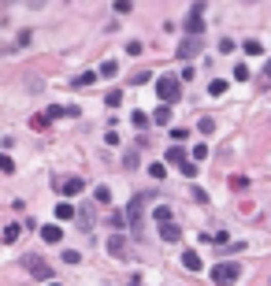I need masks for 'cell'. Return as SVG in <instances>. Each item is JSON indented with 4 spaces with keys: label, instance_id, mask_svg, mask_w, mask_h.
<instances>
[{
    "label": "cell",
    "instance_id": "22",
    "mask_svg": "<svg viewBox=\"0 0 271 286\" xmlns=\"http://www.w3.org/2000/svg\"><path fill=\"white\" fill-rule=\"evenodd\" d=\"M208 93H212V97H223V93H227V82H223V78H216V82H208Z\"/></svg>",
    "mask_w": 271,
    "mask_h": 286
},
{
    "label": "cell",
    "instance_id": "14",
    "mask_svg": "<svg viewBox=\"0 0 271 286\" xmlns=\"http://www.w3.org/2000/svg\"><path fill=\"white\" fill-rule=\"evenodd\" d=\"M49 116H45V112H37V116H30V130H49Z\"/></svg>",
    "mask_w": 271,
    "mask_h": 286
},
{
    "label": "cell",
    "instance_id": "7",
    "mask_svg": "<svg viewBox=\"0 0 271 286\" xmlns=\"http://www.w3.org/2000/svg\"><path fill=\"white\" fill-rule=\"evenodd\" d=\"M204 49V37H182L179 41V60H193Z\"/></svg>",
    "mask_w": 271,
    "mask_h": 286
},
{
    "label": "cell",
    "instance_id": "34",
    "mask_svg": "<svg viewBox=\"0 0 271 286\" xmlns=\"http://www.w3.org/2000/svg\"><path fill=\"white\" fill-rule=\"evenodd\" d=\"M189 156H193V160H208V145H197V149L189 152Z\"/></svg>",
    "mask_w": 271,
    "mask_h": 286
},
{
    "label": "cell",
    "instance_id": "25",
    "mask_svg": "<svg viewBox=\"0 0 271 286\" xmlns=\"http://www.w3.org/2000/svg\"><path fill=\"white\" fill-rule=\"evenodd\" d=\"M130 123L138 126V130H145V126H149V116H145V112H134V116H130Z\"/></svg>",
    "mask_w": 271,
    "mask_h": 286
},
{
    "label": "cell",
    "instance_id": "28",
    "mask_svg": "<svg viewBox=\"0 0 271 286\" xmlns=\"http://www.w3.org/2000/svg\"><path fill=\"white\" fill-rule=\"evenodd\" d=\"M186 138H189V130H182V126H175V130H171V141H175V145H182Z\"/></svg>",
    "mask_w": 271,
    "mask_h": 286
},
{
    "label": "cell",
    "instance_id": "43",
    "mask_svg": "<svg viewBox=\"0 0 271 286\" xmlns=\"http://www.w3.org/2000/svg\"><path fill=\"white\" fill-rule=\"evenodd\" d=\"M242 4H257V0H242Z\"/></svg>",
    "mask_w": 271,
    "mask_h": 286
},
{
    "label": "cell",
    "instance_id": "26",
    "mask_svg": "<svg viewBox=\"0 0 271 286\" xmlns=\"http://www.w3.org/2000/svg\"><path fill=\"white\" fill-rule=\"evenodd\" d=\"M45 116H49V119H63V116H67V108H60V104H52V108H45Z\"/></svg>",
    "mask_w": 271,
    "mask_h": 286
},
{
    "label": "cell",
    "instance_id": "1",
    "mask_svg": "<svg viewBox=\"0 0 271 286\" xmlns=\"http://www.w3.org/2000/svg\"><path fill=\"white\" fill-rule=\"evenodd\" d=\"M208 279L216 286H234L238 279H242V264H234V260H219L208 268Z\"/></svg>",
    "mask_w": 271,
    "mask_h": 286
},
{
    "label": "cell",
    "instance_id": "39",
    "mask_svg": "<svg viewBox=\"0 0 271 286\" xmlns=\"http://www.w3.org/2000/svg\"><path fill=\"white\" fill-rule=\"evenodd\" d=\"M78 227H82V231H89V227H93V216H89V212H82V219H78Z\"/></svg>",
    "mask_w": 271,
    "mask_h": 286
},
{
    "label": "cell",
    "instance_id": "17",
    "mask_svg": "<svg viewBox=\"0 0 271 286\" xmlns=\"http://www.w3.org/2000/svg\"><path fill=\"white\" fill-rule=\"evenodd\" d=\"M182 160H186V152H182L179 145H171V149H167V164H175V167H179Z\"/></svg>",
    "mask_w": 271,
    "mask_h": 286
},
{
    "label": "cell",
    "instance_id": "29",
    "mask_svg": "<svg viewBox=\"0 0 271 286\" xmlns=\"http://www.w3.org/2000/svg\"><path fill=\"white\" fill-rule=\"evenodd\" d=\"M119 101H123V93H119V89H111L108 97H104V104H108V108H119Z\"/></svg>",
    "mask_w": 271,
    "mask_h": 286
},
{
    "label": "cell",
    "instance_id": "36",
    "mask_svg": "<svg viewBox=\"0 0 271 286\" xmlns=\"http://www.w3.org/2000/svg\"><path fill=\"white\" fill-rule=\"evenodd\" d=\"M164 171H167L164 164H149V175H152V179H164Z\"/></svg>",
    "mask_w": 271,
    "mask_h": 286
},
{
    "label": "cell",
    "instance_id": "38",
    "mask_svg": "<svg viewBox=\"0 0 271 286\" xmlns=\"http://www.w3.org/2000/svg\"><path fill=\"white\" fill-rule=\"evenodd\" d=\"M219 52H234V37H223L219 41Z\"/></svg>",
    "mask_w": 271,
    "mask_h": 286
},
{
    "label": "cell",
    "instance_id": "6",
    "mask_svg": "<svg viewBox=\"0 0 271 286\" xmlns=\"http://www.w3.org/2000/svg\"><path fill=\"white\" fill-rule=\"evenodd\" d=\"M56 189H60L63 197H78V194L86 189V182L78 179V175H67V179H60V182H56Z\"/></svg>",
    "mask_w": 271,
    "mask_h": 286
},
{
    "label": "cell",
    "instance_id": "40",
    "mask_svg": "<svg viewBox=\"0 0 271 286\" xmlns=\"http://www.w3.org/2000/svg\"><path fill=\"white\" fill-rule=\"evenodd\" d=\"M271 86V60H267V67H264V89Z\"/></svg>",
    "mask_w": 271,
    "mask_h": 286
},
{
    "label": "cell",
    "instance_id": "5",
    "mask_svg": "<svg viewBox=\"0 0 271 286\" xmlns=\"http://www.w3.org/2000/svg\"><path fill=\"white\" fill-rule=\"evenodd\" d=\"M23 268H26L37 282H52V268H49V260H45V257H37V253H30V257L23 260Z\"/></svg>",
    "mask_w": 271,
    "mask_h": 286
},
{
    "label": "cell",
    "instance_id": "42",
    "mask_svg": "<svg viewBox=\"0 0 271 286\" xmlns=\"http://www.w3.org/2000/svg\"><path fill=\"white\" fill-rule=\"evenodd\" d=\"M45 286H63V282H56V279H52V282H45Z\"/></svg>",
    "mask_w": 271,
    "mask_h": 286
},
{
    "label": "cell",
    "instance_id": "20",
    "mask_svg": "<svg viewBox=\"0 0 271 286\" xmlns=\"http://www.w3.org/2000/svg\"><path fill=\"white\" fill-rule=\"evenodd\" d=\"M97 78H101L97 71H86V74H78V78H74V86H93Z\"/></svg>",
    "mask_w": 271,
    "mask_h": 286
},
{
    "label": "cell",
    "instance_id": "19",
    "mask_svg": "<svg viewBox=\"0 0 271 286\" xmlns=\"http://www.w3.org/2000/svg\"><path fill=\"white\" fill-rule=\"evenodd\" d=\"M19 231H23L19 223H8V227H4V245H11L15 238H19Z\"/></svg>",
    "mask_w": 271,
    "mask_h": 286
},
{
    "label": "cell",
    "instance_id": "2",
    "mask_svg": "<svg viewBox=\"0 0 271 286\" xmlns=\"http://www.w3.org/2000/svg\"><path fill=\"white\" fill-rule=\"evenodd\" d=\"M179 93H182V78H179V74L156 78V97H160L164 104H175V101H179Z\"/></svg>",
    "mask_w": 271,
    "mask_h": 286
},
{
    "label": "cell",
    "instance_id": "41",
    "mask_svg": "<svg viewBox=\"0 0 271 286\" xmlns=\"http://www.w3.org/2000/svg\"><path fill=\"white\" fill-rule=\"evenodd\" d=\"M41 4H45V0H30V8H41Z\"/></svg>",
    "mask_w": 271,
    "mask_h": 286
},
{
    "label": "cell",
    "instance_id": "37",
    "mask_svg": "<svg viewBox=\"0 0 271 286\" xmlns=\"http://www.w3.org/2000/svg\"><path fill=\"white\" fill-rule=\"evenodd\" d=\"M63 260H67V264H78V260H82V253H74V249H67V253H63Z\"/></svg>",
    "mask_w": 271,
    "mask_h": 286
},
{
    "label": "cell",
    "instance_id": "30",
    "mask_svg": "<svg viewBox=\"0 0 271 286\" xmlns=\"http://www.w3.org/2000/svg\"><path fill=\"white\" fill-rule=\"evenodd\" d=\"M126 52H130V56H141V52H145V45H141V41H126Z\"/></svg>",
    "mask_w": 271,
    "mask_h": 286
},
{
    "label": "cell",
    "instance_id": "18",
    "mask_svg": "<svg viewBox=\"0 0 271 286\" xmlns=\"http://www.w3.org/2000/svg\"><path fill=\"white\" fill-rule=\"evenodd\" d=\"M97 74H101V78H115V74H119V63H111V60L101 63V71H97Z\"/></svg>",
    "mask_w": 271,
    "mask_h": 286
},
{
    "label": "cell",
    "instance_id": "35",
    "mask_svg": "<svg viewBox=\"0 0 271 286\" xmlns=\"http://www.w3.org/2000/svg\"><path fill=\"white\" fill-rule=\"evenodd\" d=\"M123 167H126V171H134V167H138V152H126V160H123Z\"/></svg>",
    "mask_w": 271,
    "mask_h": 286
},
{
    "label": "cell",
    "instance_id": "8",
    "mask_svg": "<svg viewBox=\"0 0 271 286\" xmlns=\"http://www.w3.org/2000/svg\"><path fill=\"white\" fill-rule=\"evenodd\" d=\"M108 253H111V257H119V260H126V257H130L126 238H123V234H111V238H108Z\"/></svg>",
    "mask_w": 271,
    "mask_h": 286
},
{
    "label": "cell",
    "instance_id": "24",
    "mask_svg": "<svg viewBox=\"0 0 271 286\" xmlns=\"http://www.w3.org/2000/svg\"><path fill=\"white\" fill-rule=\"evenodd\" d=\"M111 8H115L119 15H130V11H134V0H115V4H111Z\"/></svg>",
    "mask_w": 271,
    "mask_h": 286
},
{
    "label": "cell",
    "instance_id": "9",
    "mask_svg": "<svg viewBox=\"0 0 271 286\" xmlns=\"http://www.w3.org/2000/svg\"><path fill=\"white\" fill-rule=\"evenodd\" d=\"M182 268H189V272H201V268H204V260H201V253H193V249H186V253H182Z\"/></svg>",
    "mask_w": 271,
    "mask_h": 286
},
{
    "label": "cell",
    "instance_id": "11",
    "mask_svg": "<svg viewBox=\"0 0 271 286\" xmlns=\"http://www.w3.org/2000/svg\"><path fill=\"white\" fill-rule=\"evenodd\" d=\"M160 238H164V242H179V238H182V227H179V223H164V227H160Z\"/></svg>",
    "mask_w": 271,
    "mask_h": 286
},
{
    "label": "cell",
    "instance_id": "10",
    "mask_svg": "<svg viewBox=\"0 0 271 286\" xmlns=\"http://www.w3.org/2000/svg\"><path fill=\"white\" fill-rule=\"evenodd\" d=\"M41 238H45L49 245H56L60 238H63V227H60V223H49V227H41Z\"/></svg>",
    "mask_w": 271,
    "mask_h": 286
},
{
    "label": "cell",
    "instance_id": "13",
    "mask_svg": "<svg viewBox=\"0 0 271 286\" xmlns=\"http://www.w3.org/2000/svg\"><path fill=\"white\" fill-rule=\"evenodd\" d=\"M152 219H156V223H160V227H164V223H175V212L167 208V204H160V208H156V212H152Z\"/></svg>",
    "mask_w": 271,
    "mask_h": 286
},
{
    "label": "cell",
    "instance_id": "32",
    "mask_svg": "<svg viewBox=\"0 0 271 286\" xmlns=\"http://www.w3.org/2000/svg\"><path fill=\"white\" fill-rule=\"evenodd\" d=\"M141 82H149V71H134L130 74V86H141Z\"/></svg>",
    "mask_w": 271,
    "mask_h": 286
},
{
    "label": "cell",
    "instance_id": "21",
    "mask_svg": "<svg viewBox=\"0 0 271 286\" xmlns=\"http://www.w3.org/2000/svg\"><path fill=\"white\" fill-rule=\"evenodd\" d=\"M0 175H15V160L4 156V152H0Z\"/></svg>",
    "mask_w": 271,
    "mask_h": 286
},
{
    "label": "cell",
    "instance_id": "31",
    "mask_svg": "<svg viewBox=\"0 0 271 286\" xmlns=\"http://www.w3.org/2000/svg\"><path fill=\"white\" fill-rule=\"evenodd\" d=\"M245 52H249V56H260L264 45H260V41H245Z\"/></svg>",
    "mask_w": 271,
    "mask_h": 286
},
{
    "label": "cell",
    "instance_id": "16",
    "mask_svg": "<svg viewBox=\"0 0 271 286\" xmlns=\"http://www.w3.org/2000/svg\"><path fill=\"white\" fill-rule=\"evenodd\" d=\"M230 189H234V194H245V189H249V179H245V175H230Z\"/></svg>",
    "mask_w": 271,
    "mask_h": 286
},
{
    "label": "cell",
    "instance_id": "12",
    "mask_svg": "<svg viewBox=\"0 0 271 286\" xmlns=\"http://www.w3.org/2000/svg\"><path fill=\"white\" fill-rule=\"evenodd\" d=\"M152 123H156V126H167V123H171V104H160V108H156V112H152Z\"/></svg>",
    "mask_w": 271,
    "mask_h": 286
},
{
    "label": "cell",
    "instance_id": "33",
    "mask_svg": "<svg viewBox=\"0 0 271 286\" xmlns=\"http://www.w3.org/2000/svg\"><path fill=\"white\" fill-rule=\"evenodd\" d=\"M97 201H101V204L111 201V189H108V186H97Z\"/></svg>",
    "mask_w": 271,
    "mask_h": 286
},
{
    "label": "cell",
    "instance_id": "23",
    "mask_svg": "<svg viewBox=\"0 0 271 286\" xmlns=\"http://www.w3.org/2000/svg\"><path fill=\"white\" fill-rule=\"evenodd\" d=\"M249 67H245V63H238V67H234V82H249Z\"/></svg>",
    "mask_w": 271,
    "mask_h": 286
},
{
    "label": "cell",
    "instance_id": "3",
    "mask_svg": "<svg viewBox=\"0 0 271 286\" xmlns=\"http://www.w3.org/2000/svg\"><path fill=\"white\" fill-rule=\"evenodd\" d=\"M126 223L134 227L138 238L145 234V194H138V197L130 201V208H126Z\"/></svg>",
    "mask_w": 271,
    "mask_h": 286
},
{
    "label": "cell",
    "instance_id": "15",
    "mask_svg": "<svg viewBox=\"0 0 271 286\" xmlns=\"http://www.w3.org/2000/svg\"><path fill=\"white\" fill-rule=\"evenodd\" d=\"M74 216H78V212L71 208L67 201H63V204H56V219H60V223H67V219H74Z\"/></svg>",
    "mask_w": 271,
    "mask_h": 286
},
{
    "label": "cell",
    "instance_id": "4",
    "mask_svg": "<svg viewBox=\"0 0 271 286\" xmlns=\"http://www.w3.org/2000/svg\"><path fill=\"white\" fill-rule=\"evenodd\" d=\"M182 30L189 37H204V4H193L186 11V19H182Z\"/></svg>",
    "mask_w": 271,
    "mask_h": 286
},
{
    "label": "cell",
    "instance_id": "27",
    "mask_svg": "<svg viewBox=\"0 0 271 286\" xmlns=\"http://www.w3.org/2000/svg\"><path fill=\"white\" fill-rule=\"evenodd\" d=\"M197 130H201V134H212V130H216V119H208V116H204V119L197 123Z\"/></svg>",
    "mask_w": 271,
    "mask_h": 286
}]
</instances>
